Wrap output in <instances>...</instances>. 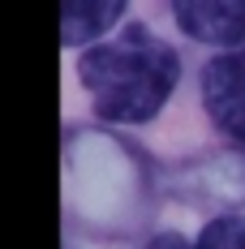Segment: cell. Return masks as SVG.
Masks as SVG:
<instances>
[{"mask_svg":"<svg viewBox=\"0 0 245 249\" xmlns=\"http://www.w3.org/2000/svg\"><path fill=\"white\" fill-rule=\"evenodd\" d=\"M77 73L103 121L138 124L151 121L168 103L172 86L181 77V60L147 26H129L116 39L95 43L82 56Z\"/></svg>","mask_w":245,"mask_h":249,"instance_id":"cell-1","label":"cell"},{"mask_svg":"<svg viewBox=\"0 0 245 249\" xmlns=\"http://www.w3.org/2000/svg\"><path fill=\"white\" fill-rule=\"evenodd\" d=\"M202 103L224 133L245 142V48L220 52L202 73Z\"/></svg>","mask_w":245,"mask_h":249,"instance_id":"cell-2","label":"cell"},{"mask_svg":"<svg viewBox=\"0 0 245 249\" xmlns=\"http://www.w3.org/2000/svg\"><path fill=\"white\" fill-rule=\"evenodd\" d=\"M185 35H194L202 43H224L228 52H237L245 43V4H220V0H189L172 9Z\"/></svg>","mask_w":245,"mask_h":249,"instance_id":"cell-3","label":"cell"},{"mask_svg":"<svg viewBox=\"0 0 245 249\" xmlns=\"http://www.w3.org/2000/svg\"><path fill=\"white\" fill-rule=\"evenodd\" d=\"M125 18V4L108 0V4H91V0H69L60 9V39L65 43H86V39H99L112 22Z\"/></svg>","mask_w":245,"mask_h":249,"instance_id":"cell-4","label":"cell"},{"mask_svg":"<svg viewBox=\"0 0 245 249\" xmlns=\"http://www.w3.org/2000/svg\"><path fill=\"white\" fill-rule=\"evenodd\" d=\"M194 249H245V215H220L198 232Z\"/></svg>","mask_w":245,"mask_h":249,"instance_id":"cell-5","label":"cell"},{"mask_svg":"<svg viewBox=\"0 0 245 249\" xmlns=\"http://www.w3.org/2000/svg\"><path fill=\"white\" fill-rule=\"evenodd\" d=\"M147 249H194V245H185L181 236H155V241H151Z\"/></svg>","mask_w":245,"mask_h":249,"instance_id":"cell-6","label":"cell"}]
</instances>
